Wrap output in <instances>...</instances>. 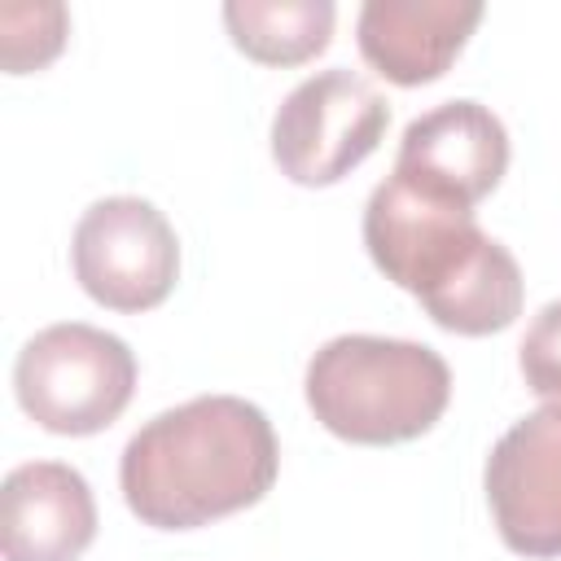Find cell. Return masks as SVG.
<instances>
[{
	"instance_id": "6da1fadb",
	"label": "cell",
	"mask_w": 561,
	"mask_h": 561,
	"mask_svg": "<svg viewBox=\"0 0 561 561\" xmlns=\"http://www.w3.org/2000/svg\"><path fill=\"white\" fill-rule=\"evenodd\" d=\"M280 469L276 430L237 394H202L145 421L118 460L127 508L153 530H197L259 504Z\"/></svg>"
},
{
	"instance_id": "7a4b0ae2",
	"label": "cell",
	"mask_w": 561,
	"mask_h": 561,
	"mask_svg": "<svg viewBox=\"0 0 561 561\" xmlns=\"http://www.w3.org/2000/svg\"><path fill=\"white\" fill-rule=\"evenodd\" d=\"M364 245L386 280L408 289L447 333L486 337L522 316L517 259L478 228L469 206L434 197L394 171L364 206Z\"/></svg>"
},
{
	"instance_id": "3957f363",
	"label": "cell",
	"mask_w": 561,
	"mask_h": 561,
	"mask_svg": "<svg viewBox=\"0 0 561 561\" xmlns=\"http://www.w3.org/2000/svg\"><path fill=\"white\" fill-rule=\"evenodd\" d=\"M307 408L359 447L412 443L434 430L451 399V368L425 342L342 333L307 364Z\"/></svg>"
},
{
	"instance_id": "277c9868",
	"label": "cell",
	"mask_w": 561,
	"mask_h": 561,
	"mask_svg": "<svg viewBox=\"0 0 561 561\" xmlns=\"http://www.w3.org/2000/svg\"><path fill=\"white\" fill-rule=\"evenodd\" d=\"M13 390L39 430L70 438L101 434L131 403L136 355L96 324H48L18 351Z\"/></svg>"
},
{
	"instance_id": "5b68a950",
	"label": "cell",
	"mask_w": 561,
	"mask_h": 561,
	"mask_svg": "<svg viewBox=\"0 0 561 561\" xmlns=\"http://www.w3.org/2000/svg\"><path fill=\"white\" fill-rule=\"evenodd\" d=\"M390 105L355 70L333 66L302 79L272 118V158L302 188L351 175L386 136Z\"/></svg>"
},
{
	"instance_id": "8992f818",
	"label": "cell",
	"mask_w": 561,
	"mask_h": 561,
	"mask_svg": "<svg viewBox=\"0 0 561 561\" xmlns=\"http://www.w3.org/2000/svg\"><path fill=\"white\" fill-rule=\"evenodd\" d=\"M75 280L110 311H149L167 302L180 276V241L167 215L145 197L92 202L70 241Z\"/></svg>"
},
{
	"instance_id": "52a82bcc",
	"label": "cell",
	"mask_w": 561,
	"mask_h": 561,
	"mask_svg": "<svg viewBox=\"0 0 561 561\" xmlns=\"http://www.w3.org/2000/svg\"><path fill=\"white\" fill-rule=\"evenodd\" d=\"M486 504L522 557H561V408L548 403L500 434L486 456Z\"/></svg>"
},
{
	"instance_id": "ba28073f",
	"label": "cell",
	"mask_w": 561,
	"mask_h": 561,
	"mask_svg": "<svg viewBox=\"0 0 561 561\" xmlns=\"http://www.w3.org/2000/svg\"><path fill=\"white\" fill-rule=\"evenodd\" d=\"M504 171H508V131L486 105L469 96L443 101L430 114L412 118L403 127L394 158V175L469 210L500 184Z\"/></svg>"
},
{
	"instance_id": "9c48e42d",
	"label": "cell",
	"mask_w": 561,
	"mask_h": 561,
	"mask_svg": "<svg viewBox=\"0 0 561 561\" xmlns=\"http://www.w3.org/2000/svg\"><path fill=\"white\" fill-rule=\"evenodd\" d=\"M96 539V500L79 469L31 460L0 486L4 561H79Z\"/></svg>"
},
{
	"instance_id": "30bf717a",
	"label": "cell",
	"mask_w": 561,
	"mask_h": 561,
	"mask_svg": "<svg viewBox=\"0 0 561 561\" xmlns=\"http://www.w3.org/2000/svg\"><path fill=\"white\" fill-rule=\"evenodd\" d=\"M478 22V0H368L355 39L377 75L399 88H421L447 75Z\"/></svg>"
},
{
	"instance_id": "8fae6325",
	"label": "cell",
	"mask_w": 561,
	"mask_h": 561,
	"mask_svg": "<svg viewBox=\"0 0 561 561\" xmlns=\"http://www.w3.org/2000/svg\"><path fill=\"white\" fill-rule=\"evenodd\" d=\"M337 9L329 0H228L224 26L259 66H298L329 48Z\"/></svg>"
},
{
	"instance_id": "7c38bea8",
	"label": "cell",
	"mask_w": 561,
	"mask_h": 561,
	"mask_svg": "<svg viewBox=\"0 0 561 561\" xmlns=\"http://www.w3.org/2000/svg\"><path fill=\"white\" fill-rule=\"evenodd\" d=\"M66 31H70V18H66V4H57V0L0 4V61H4V70L26 75V70L48 66L61 53Z\"/></svg>"
},
{
	"instance_id": "4fadbf2b",
	"label": "cell",
	"mask_w": 561,
	"mask_h": 561,
	"mask_svg": "<svg viewBox=\"0 0 561 561\" xmlns=\"http://www.w3.org/2000/svg\"><path fill=\"white\" fill-rule=\"evenodd\" d=\"M517 351H522L517 364H522L526 386H530L539 399H548V403L561 408V298L548 302V307L530 320V329H526V337H522Z\"/></svg>"
}]
</instances>
